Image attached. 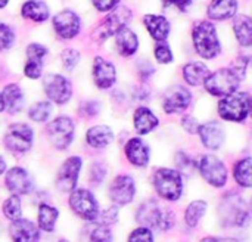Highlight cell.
<instances>
[{
	"label": "cell",
	"mask_w": 252,
	"mask_h": 242,
	"mask_svg": "<svg viewBox=\"0 0 252 242\" xmlns=\"http://www.w3.org/2000/svg\"><path fill=\"white\" fill-rule=\"evenodd\" d=\"M192 38L196 52L205 59H213L221 52L216 27L210 21H199L198 24H195Z\"/></svg>",
	"instance_id": "1"
},
{
	"label": "cell",
	"mask_w": 252,
	"mask_h": 242,
	"mask_svg": "<svg viewBox=\"0 0 252 242\" xmlns=\"http://www.w3.org/2000/svg\"><path fill=\"white\" fill-rule=\"evenodd\" d=\"M137 222L143 225V228L148 229H159V231H168L173 228L174 217L170 210H165L158 204L155 200H149L143 203L137 211Z\"/></svg>",
	"instance_id": "2"
},
{
	"label": "cell",
	"mask_w": 252,
	"mask_h": 242,
	"mask_svg": "<svg viewBox=\"0 0 252 242\" xmlns=\"http://www.w3.org/2000/svg\"><path fill=\"white\" fill-rule=\"evenodd\" d=\"M251 111V96L250 93H232L224 96L219 104V114L223 120L241 123L244 121Z\"/></svg>",
	"instance_id": "3"
},
{
	"label": "cell",
	"mask_w": 252,
	"mask_h": 242,
	"mask_svg": "<svg viewBox=\"0 0 252 242\" xmlns=\"http://www.w3.org/2000/svg\"><path fill=\"white\" fill-rule=\"evenodd\" d=\"M154 185L158 195L168 201H177L183 192L182 174L177 170L159 169L154 174Z\"/></svg>",
	"instance_id": "4"
},
{
	"label": "cell",
	"mask_w": 252,
	"mask_h": 242,
	"mask_svg": "<svg viewBox=\"0 0 252 242\" xmlns=\"http://www.w3.org/2000/svg\"><path fill=\"white\" fill-rule=\"evenodd\" d=\"M220 216L226 226L244 228L250 222V211L244 200L238 195H227L220 207Z\"/></svg>",
	"instance_id": "5"
},
{
	"label": "cell",
	"mask_w": 252,
	"mask_h": 242,
	"mask_svg": "<svg viewBox=\"0 0 252 242\" xmlns=\"http://www.w3.org/2000/svg\"><path fill=\"white\" fill-rule=\"evenodd\" d=\"M239 77L230 68H221L210 74L204 86L213 96H229L235 93L239 87Z\"/></svg>",
	"instance_id": "6"
},
{
	"label": "cell",
	"mask_w": 252,
	"mask_h": 242,
	"mask_svg": "<svg viewBox=\"0 0 252 242\" xmlns=\"http://www.w3.org/2000/svg\"><path fill=\"white\" fill-rule=\"evenodd\" d=\"M75 126L69 117H58L47 124V135L50 142L58 149H66L74 139Z\"/></svg>",
	"instance_id": "7"
},
{
	"label": "cell",
	"mask_w": 252,
	"mask_h": 242,
	"mask_svg": "<svg viewBox=\"0 0 252 242\" xmlns=\"http://www.w3.org/2000/svg\"><path fill=\"white\" fill-rule=\"evenodd\" d=\"M69 206L72 211L84 220L93 222L96 220L99 214V206H97L96 198L93 197L90 191H86V189L72 191L69 197Z\"/></svg>",
	"instance_id": "8"
},
{
	"label": "cell",
	"mask_w": 252,
	"mask_h": 242,
	"mask_svg": "<svg viewBox=\"0 0 252 242\" xmlns=\"http://www.w3.org/2000/svg\"><path fill=\"white\" fill-rule=\"evenodd\" d=\"M199 172L202 177L213 186L221 188L227 182L226 166L214 155H204L199 160Z\"/></svg>",
	"instance_id": "9"
},
{
	"label": "cell",
	"mask_w": 252,
	"mask_h": 242,
	"mask_svg": "<svg viewBox=\"0 0 252 242\" xmlns=\"http://www.w3.org/2000/svg\"><path fill=\"white\" fill-rule=\"evenodd\" d=\"M131 18V12L126 6H120L112 9L111 15L105 18V21L97 27L94 35L97 40H105L112 34H117L121 28H124Z\"/></svg>",
	"instance_id": "10"
},
{
	"label": "cell",
	"mask_w": 252,
	"mask_h": 242,
	"mask_svg": "<svg viewBox=\"0 0 252 242\" xmlns=\"http://www.w3.org/2000/svg\"><path fill=\"white\" fill-rule=\"evenodd\" d=\"M43 86H44V92L47 98L52 102L59 104V105L66 104L72 95L71 83L63 75H59V74L46 75L43 80Z\"/></svg>",
	"instance_id": "11"
},
{
	"label": "cell",
	"mask_w": 252,
	"mask_h": 242,
	"mask_svg": "<svg viewBox=\"0 0 252 242\" xmlns=\"http://www.w3.org/2000/svg\"><path fill=\"white\" fill-rule=\"evenodd\" d=\"M6 148L13 152H25L32 145V130L27 124L16 123L9 126L4 135Z\"/></svg>",
	"instance_id": "12"
},
{
	"label": "cell",
	"mask_w": 252,
	"mask_h": 242,
	"mask_svg": "<svg viewBox=\"0 0 252 242\" xmlns=\"http://www.w3.org/2000/svg\"><path fill=\"white\" fill-rule=\"evenodd\" d=\"M81 158L78 157H69L59 169L58 179H56V186L61 192H71L74 191L78 174L81 170Z\"/></svg>",
	"instance_id": "13"
},
{
	"label": "cell",
	"mask_w": 252,
	"mask_h": 242,
	"mask_svg": "<svg viewBox=\"0 0 252 242\" xmlns=\"http://www.w3.org/2000/svg\"><path fill=\"white\" fill-rule=\"evenodd\" d=\"M134 194L136 185L130 176H118L109 188V197L115 206L130 204L134 198Z\"/></svg>",
	"instance_id": "14"
},
{
	"label": "cell",
	"mask_w": 252,
	"mask_h": 242,
	"mask_svg": "<svg viewBox=\"0 0 252 242\" xmlns=\"http://www.w3.org/2000/svg\"><path fill=\"white\" fill-rule=\"evenodd\" d=\"M53 27L56 30V33L63 37V38H72L80 33L81 28V22L80 18L75 12L66 9L59 12L55 18H53Z\"/></svg>",
	"instance_id": "15"
},
{
	"label": "cell",
	"mask_w": 252,
	"mask_h": 242,
	"mask_svg": "<svg viewBox=\"0 0 252 242\" xmlns=\"http://www.w3.org/2000/svg\"><path fill=\"white\" fill-rule=\"evenodd\" d=\"M190 99H192V95L186 87L174 86L164 96V111L167 114L183 112L189 106Z\"/></svg>",
	"instance_id": "16"
},
{
	"label": "cell",
	"mask_w": 252,
	"mask_h": 242,
	"mask_svg": "<svg viewBox=\"0 0 252 242\" xmlns=\"http://www.w3.org/2000/svg\"><path fill=\"white\" fill-rule=\"evenodd\" d=\"M32 179L22 167H13L6 173V186L13 195H27L32 189Z\"/></svg>",
	"instance_id": "17"
},
{
	"label": "cell",
	"mask_w": 252,
	"mask_h": 242,
	"mask_svg": "<svg viewBox=\"0 0 252 242\" xmlns=\"http://www.w3.org/2000/svg\"><path fill=\"white\" fill-rule=\"evenodd\" d=\"M93 78L99 89H109L117 80V71L114 64L97 56L93 64Z\"/></svg>",
	"instance_id": "18"
},
{
	"label": "cell",
	"mask_w": 252,
	"mask_h": 242,
	"mask_svg": "<svg viewBox=\"0 0 252 242\" xmlns=\"http://www.w3.org/2000/svg\"><path fill=\"white\" fill-rule=\"evenodd\" d=\"M198 135L202 145L208 149H219L224 142V130L217 123H205L199 126Z\"/></svg>",
	"instance_id": "19"
},
{
	"label": "cell",
	"mask_w": 252,
	"mask_h": 242,
	"mask_svg": "<svg viewBox=\"0 0 252 242\" xmlns=\"http://www.w3.org/2000/svg\"><path fill=\"white\" fill-rule=\"evenodd\" d=\"M10 237L13 242H38L40 232L32 222L19 219L10 225Z\"/></svg>",
	"instance_id": "20"
},
{
	"label": "cell",
	"mask_w": 252,
	"mask_h": 242,
	"mask_svg": "<svg viewBox=\"0 0 252 242\" xmlns=\"http://www.w3.org/2000/svg\"><path fill=\"white\" fill-rule=\"evenodd\" d=\"M126 155L133 166L145 167L149 163V146L139 138H133L126 145Z\"/></svg>",
	"instance_id": "21"
},
{
	"label": "cell",
	"mask_w": 252,
	"mask_h": 242,
	"mask_svg": "<svg viewBox=\"0 0 252 242\" xmlns=\"http://www.w3.org/2000/svg\"><path fill=\"white\" fill-rule=\"evenodd\" d=\"M134 129L139 135H148L158 126V117L149 108H137L133 115Z\"/></svg>",
	"instance_id": "22"
},
{
	"label": "cell",
	"mask_w": 252,
	"mask_h": 242,
	"mask_svg": "<svg viewBox=\"0 0 252 242\" xmlns=\"http://www.w3.org/2000/svg\"><path fill=\"white\" fill-rule=\"evenodd\" d=\"M112 234L108 226L99 222H90L81 229L80 241L81 242H111Z\"/></svg>",
	"instance_id": "23"
},
{
	"label": "cell",
	"mask_w": 252,
	"mask_h": 242,
	"mask_svg": "<svg viewBox=\"0 0 252 242\" xmlns=\"http://www.w3.org/2000/svg\"><path fill=\"white\" fill-rule=\"evenodd\" d=\"M238 10L236 0H213L208 6V16L214 21H224L232 18Z\"/></svg>",
	"instance_id": "24"
},
{
	"label": "cell",
	"mask_w": 252,
	"mask_h": 242,
	"mask_svg": "<svg viewBox=\"0 0 252 242\" xmlns=\"http://www.w3.org/2000/svg\"><path fill=\"white\" fill-rule=\"evenodd\" d=\"M143 22L148 28V31L151 33V35L157 40V41H162L168 37L170 34V22L161 16V15H146L143 18Z\"/></svg>",
	"instance_id": "25"
},
{
	"label": "cell",
	"mask_w": 252,
	"mask_h": 242,
	"mask_svg": "<svg viewBox=\"0 0 252 242\" xmlns=\"http://www.w3.org/2000/svg\"><path fill=\"white\" fill-rule=\"evenodd\" d=\"M115 35H117L115 37L117 38V49H118L120 55L131 56L136 53V50L139 47V38H137L136 33H133L131 30L124 27Z\"/></svg>",
	"instance_id": "26"
},
{
	"label": "cell",
	"mask_w": 252,
	"mask_h": 242,
	"mask_svg": "<svg viewBox=\"0 0 252 242\" xmlns=\"http://www.w3.org/2000/svg\"><path fill=\"white\" fill-rule=\"evenodd\" d=\"M112 130L108 126H94L87 130L86 140L93 148H105L112 142Z\"/></svg>",
	"instance_id": "27"
},
{
	"label": "cell",
	"mask_w": 252,
	"mask_h": 242,
	"mask_svg": "<svg viewBox=\"0 0 252 242\" xmlns=\"http://www.w3.org/2000/svg\"><path fill=\"white\" fill-rule=\"evenodd\" d=\"M1 98H3V104H4V108L7 109V112L15 114V112L21 111L22 104H24V95H22L19 86L7 84L1 93Z\"/></svg>",
	"instance_id": "28"
},
{
	"label": "cell",
	"mask_w": 252,
	"mask_h": 242,
	"mask_svg": "<svg viewBox=\"0 0 252 242\" xmlns=\"http://www.w3.org/2000/svg\"><path fill=\"white\" fill-rule=\"evenodd\" d=\"M22 16L34 22H44L49 18V7L41 0H28L22 6Z\"/></svg>",
	"instance_id": "29"
},
{
	"label": "cell",
	"mask_w": 252,
	"mask_h": 242,
	"mask_svg": "<svg viewBox=\"0 0 252 242\" xmlns=\"http://www.w3.org/2000/svg\"><path fill=\"white\" fill-rule=\"evenodd\" d=\"M208 75H210V69L202 62H190L183 68V77H185L186 83L190 86L202 84Z\"/></svg>",
	"instance_id": "30"
},
{
	"label": "cell",
	"mask_w": 252,
	"mask_h": 242,
	"mask_svg": "<svg viewBox=\"0 0 252 242\" xmlns=\"http://www.w3.org/2000/svg\"><path fill=\"white\" fill-rule=\"evenodd\" d=\"M233 30H235V34H236L238 41H239L242 46H245V47L251 46L252 21L250 16H247V15L236 16V18H235V22H233Z\"/></svg>",
	"instance_id": "31"
},
{
	"label": "cell",
	"mask_w": 252,
	"mask_h": 242,
	"mask_svg": "<svg viewBox=\"0 0 252 242\" xmlns=\"http://www.w3.org/2000/svg\"><path fill=\"white\" fill-rule=\"evenodd\" d=\"M58 210L47 204H40L38 207V228L44 232H52L58 220Z\"/></svg>",
	"instance_id": "32"
},
{
	"label": "cell",
	"mask_w": 252,
	"mask_h": 242,
	"mask_svg": "<svg viewBox=\"0 0 252 242\" xmlns=\"http://www.w3.org/2000/svg\"><path fill=\"white\" fill-rule=\"evenodd\" d=\"M251 172H252V161L250 157H247V158H244V160H241V161H238L236 163V166H235V179H236V182L241 185V186H244V188H250L252 185V176H251Z\"/></svg>",
	"instance_id": "33"
},
{
	"label": "cell",
	"mask_w": 252,
	"mask_h": 242,
	"mask_svg": "<svg viewBox=\"0 0 252 242\" xmlns=\"http://www.w3.org/2000/svg\"><path fill=\"white\" fill-rule=\"evenodd\" d=\"M207 211V203L204 201H193L188 208H186V213H185V219H186V223L189 228H195L199 220L202 219V216L205 214Z\"/></svg>",
	"instance_id": "34"
},
{
	"label": "cell",
	"mask_w": 252,
	"mask_h": 242,
	"mask_svg": "<svg viewBox=\"0 0 252 242\" xmlns=\"http://www.w3.org/2000/svg\"><path fill=\"white\" fill-rule=\"evenodd\" d=\"M52 102H37L34 104L31 108H30V118L35 123H43V121H47L49 117L52 115Z\"/></svg>",
	"instance_id": "35"
},
{
	"label": "cell",
	"mask_w": 252,
	"mask_h": 242,
	"mask_svg": "<svg viewBox=\"0 0 252 242\" xmlns=\"http://www.w3.org/2000/svg\"><path fill=\"white\" fill-rule=\"evenodd\" d=\"M3 213L12 222L19 220L21 216H22V208H21V200H19V197L12 195L10 198H7L4 201V204H3Z\"/></svg>",
	"instance_id": "36"
},
{
	"label": "cell",
	"mask_w": 252,
	"mask_h": 242,
	"mask_svg": "<svg viewBox=\"0 0 252 242\" xmlns=\"http://www.w3.org/2000/svg\"><path fill=\"white\" fill-rule=\"evenodd\" d=\"M15 40V34L12 31V28L3 22H0V52L6 50L12 46Z\"/></svg>",
	"instance_id": "37"
},
{
	"label": "cell",
	"mask_w": 252,
	"mask_h": 242,
	"mask_svg": "<svg viewBox=\"0 0 252 242\" xmlns=\"http://www.w3.org/2000/svg\"><path fill=\"white\" fill-rule=\"evenodd\" d=\"M176 163H177V167H179V173H185V174H190L193 167H195V161L188 157L185 152H179L177 154V158H176Z\"/></svg>",
	"instance_id": "38"
},
{
	"label": "cell",
	"mask_w": 252,
	"mask_h": 242,
	"mask_svg": "<svg viewBox=\"0 0 252 242\" xmlns=\"http://www.w3.org/2000/svg\"><path fill=\"white\" fill-rule=\"evenodd\" d=\"M47 55V49L38 43H32L27 47V56H28V61H40L43 62L44 56Z\"/></svg>",
	"instance_id": "39"
},
{
	"label": "cell",
	"mask_w": 252,
	"mask_h": 242,
	"mask_svg": "<svg viewBox=\"0 0 252 242\" xmlns=\"http://www.w3.org/2000/svg\"><path fill=\"white\" fill-rule=\"evenodd\" d=\"M117 219H118V211H117V208H115V207H109V208L103 210L102 213H99L97 217H96V220H93V222H99V223H102V225H105V226H109V225L115 223Z\"/></svg>",
	"instance_id": "40"
},
{
	"label": "cell",
	"mask_w": 252,
	"mask_h": 242,
	"mask_svg": "<svg viewBox=\"0 0 252 242\" xmlns=\"http://www.w3.org/2000/svg\"><path fill=\"white\" fill-rule=\"evenodd\" d=\"M155 58L161 64H168L173 61V52L165 43H159L155 47Z\"/></svg>",
	"instance_id": "41"
},
{
	"label": "cell",
	"mask_w": 252,
	"mask_h": 242,
	"mask_svg": "<svg viewBox=\"0 0 252 242\" xmlns=\"http://www.w3.org/2000/svg\"><path fill=\"white\" fill-rule=\"evenodd\" d=\"M128 242H154V235L148 228L134 229L128 238Z\"/></svg>",
	"instance_id": "42"
},
{
	"label": "cell",
	"mask_w": 252,
	"mask_h": 242,
	"mask_svg": "<svg viewBox=\"0 0 252 242\" xmlns=\"http://www.w3.org/2000/svg\"><path fill=\"white\" fill-rule=\"evenodd\" d=\"M80 61V53L74 49H66L62 52V62L66 69H72Z\"/></svg>",
	"instance_id": "43"
},
{
	"label": "cell",
	"mask_w": 252,
	"mask_h": 242,
	"mask_svg": "<svg viewBox=\"0 0 252 242\" xmlns=\"http://www.w3.org/2000/svg\"><path fill=\"white\" fill-rule=\"evenodd\" d=\"M41 68H43V62L40 61H27L25 64V75L30 77V78H38L41 75Z\"/></svg>",
	"instance_id": "44"
},
{
	"label": "cell",
	"mask_w": 252,
	"mask_h": 242,
	"mask_svg": "<svg viewBox=\"0 0 252 242\" xmlns=\"http://www.w3.org/2000/svg\"><path fill=\"white\" fill-rule=\"evenodd\" d=\"M105 173H106V169L105 166L96 163L93 167H92V172H90V177H92V182L93 183H100L105 177Z\"/></svg>",
	"instance_id": "45"
},
{
	"label": "cell",
	"mask_w": 252,
	"mask_h": 242,
	"mask_svg": "<svg viewBox=\"0 0 252 242\" xmlns=\"http://www.w3.org/2000/svg\"><path fill=\"white\" fill-rule=\"evenodd\" d=\"M182 126H183V129L189 133V135H195V133H198V129H199V124H198V121L193 118V117H185L183 120H182Z\"/></svg>",
	"instance_id": "46"
},
{
	"label": "cell",
	"mask_w": 252,
	"mask_h": 242,
	"mask_svg": "<svg viewBox=\"0 0 252 242\" xmlns=\"http://www.w3.org/2000/svg\"><path fill=\"white\" fill-rule=\"evenodd\" d=\"M94 7L100 12H106V10H112L115 9V6L118 4L120 0H92Z\"/></svg>",
	"instance_id": "47"
},
{
	"label": "cell",
	"mask_w": 252,
	"mask_h": 242,
	"mask_svg": "<svg viewBox=\"0 0 252 242\" xmlns=\"http://www.w3.org/2000/svg\"><path fill=\"white\" fill-rule=\"evenodd\" d=\"M192 1L193 0H162V3H164L165 7L174 4V6L179 7V10H188V7L192 4Z\"/></svg>",
	"instance_id": "48"
},
{
	"label": "cell",
	"mask_w": 252,
	"mask_h": 242,
	"mask_svg": "<svg viewBox=\"0 0 252 242\" xmlns=\"http://www.w3.org/2000/svg\"><path fill=\"white\" fill-rule=\"evenodd\" d=\"M81 111H84L87 115H94L99 111V108H97V104H94V102H86L83 105Z\"/></svg>",
	"instance_id": "49"
},
{
	"label": "cell",
	"mask_w": 252,
	"mask_h": 242,
	"mask_svg": "<svg viewBox=\"0 0 252 242\" xmlns=\"http://www.w3.org/2000/svg\"><path fill=\"white\" fill-rule=\"evenodd\" d=\"M201 242H238L233 238H205Z\"/></svg>",
	"instance_id": "50"
},
{
	"label": "cell",
	"mask_w": 252,
	"mask_h": 242,
	"mask_svg": "<svg viewBox=\"0 0 252 242\" xmlns=\"http://www.w3.org/2000/svg\"><path fill=\"white\" fill-rule=\"evenodd\" d=\"M4 170H6V163H4V160L0 157V174L4 173Z\"/></svg>",
	"instance_id": "51"
},
{
	"label": "cell",
	"mask_w": 252,
	"mask_h": 242,
	"mask_svg": "<svg viewBox=\"0 0 252 242\" xmlns=\"http://www.w3.org/2000/svg\"><path fill=\"white\" fill-rule=\"evenodd\" d=\"M4 109V104H3V98H1V93H0V112Z\"/></svg>",
	"instance_id": "52"
},
{
	"label": "cell",
	"mask_w": 252,
	"mask_h": 242,
	"mask_svg": "<svg viewBox=\"0 0 252 242\" xmlns=\"http://www.w3.org/2000/svg\"><path fill=\"white\" fill-rule=\"evenodd\" d=\"M7 1H9V0H0V9L4 7V6L7 4Z\"/></svg>",
	"instance_id": "53"
},
{
	"label": "cell",
	"mask_w": 252,
	"mask_h": 242,
	"mask_svg": "<svg viewBox=\"0 0 252 242\" xmlns=\"http://www.w3.org/2000/svg\"><path fill=\"white\" fill-rule=\"evenodd\" d=\"M59 242H68V241H65V240H61V241Z\"/></svg>",
	"instance_id": "54"
}]
</instances>
